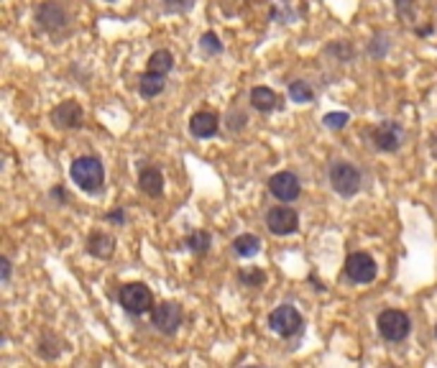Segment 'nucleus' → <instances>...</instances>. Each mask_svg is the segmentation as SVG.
Listing matches in <instances>:
<instances>
[{
	"instance_id": "dca6fc26",
	"label": "nucleus",
	"mask_w": 437,
	"mask_h": 368,
	"mask_svg": "<svg viewBox=\"0 0 437 368\" xmlns=\"http://www.w3.org/2000/svg\"><path fill=\"white\" fill-rule=\"evenodd\" d=\"M164 88H167V77L164 74H154V72H146L141 77V85H138V93L143 97H156V95H162Z\"/></svg>"
},
{
	"instance_id": "5701e85b",
	"label": "nucleus",
	"mask_w": 437,
	"mask_h": 368,
	"mask_svg": "<svg viewBox=\"0 0 437 368\" xmlns=\"http://www.w3.org/2000/svg\"><path fill=\"white\" fill-rule=\"evenodd\" d=\"M350 121L348 113H328L323 118L325 128H330V131H340V128H345V123Z\"/></svg>"
},
{
	"instance_id": "2eb2a0df",
	"label": "nucleus",
	"mask_w": 437,
	"mask_h": 368,
	"mask_svg": "<svg viewBox=\"0 0 437 368\" xmlns=\"http://www.w3.org/2000/svg\"><path fill=\"white\" fill-rule=\"evenodd\" d=\"M138 187H141V192L148 194V197H162V192H164L162 172L154 167H146L141 174H138Z\"/></svg>"
},
{
	"instance_id": "4468645a",
	"label": "nucleus",
	"mask_w": 437,
	"mask_h": 368,
	"mask_svg": "<svg viewBox=\"0 0 437 368\" xmlns=\"http://www.w3.org/2000/svg\"><path fill=\"white\" fill-rule=\"evenodd\" d=\"M88 254L95 256V259H110L115 254V238L97 230L88 238Z\"/></svg>"
},
{
	"instance_id": "bb28decb",
	"label": "nucleus",
	"mask_w": 437,
	"mask_h": 368,
	"mask_svg": "<svg viewBox=\"0 0 437 368\" xmlns=\"http://www.w3.org/2000/svg\"><path fill=\"white\" fill-rule=\"evenodd\" d=\"M108 220H118V222H123V213L118 210V213H110L108 215Z\"/></svg>"
},
{
	"instance_id": "393cba45",
	"label": "nucleus",
	"mask_w": 437,
	"mask_h": 368,
	"mask_svg": "<svg viewBox=\"0 0 437 368\" xmlns=\"http://www.w3.org/2000/svg\"><path fill=\"white\" fill-rule=\"evenodd\" d=\"M263 279H266V276H263V271H243V274H241V281H246V284H253V287H258Z\"/></svg>"
},
{
	"instance_id": "9b49d317",
	"label": "nucleus",
	"mask_w": 437,
	"mask_h": 368,
	"mask_svg": "<svg viewBox=\"0 0 437 368\" xmlns=\"http://www.w3.org/2000/svg\"><path fill=\"white\" fill-rule=\"evenodd\" d=\"M36 20H39V26L44 28V31L56 34V31H61V28L67 26V11H64L59 3L49 0V3H44V6L36 11Z\"/></svg>"
},
{
	"instance_id": "f8f14e48",
	"label": "nucleus",
	"mask_w": 437,
	"mask_h": 368,
	"mask_svg": "<svg viewBox=\"0 0 437 368\" xmlns=\"http://www.w3.org/2000/svg\"><path fill=\"white\" fill-rule=\"evenodd\" d=\"M52 121L56 128H64V131H72V128H80L85 121V113H82V105L74 100H64L61 105H56L52 110Z\"/></svg>"
},
{
	"instance_id": "aec40b11",
	"label": "nucleus",
	"mask_w": 437,
	"mask_h": 368,
	"mask_svg": "<svg viewBox=\"0 0 437 368\" xmlns=\"http://www.w3.org/2000/svg\"><path fill=\"white\" fill-rule=\"evenodd\" d=\"M187 248L192 251V254H197V256L208 254V251H210V233H205V230H195V233H189Z\"/></svg>"
},
{
	"instance_id": "a211bd4d",
	"label": "nucleus",
	"mask_w": 437,
	"mask_h": 368,
	"mask_svg": "<svg viewBox=\"0 0 437 368\" xmlns=\"http://www.w3.org/2000/svg\"><path fill=\"white\" fill-rule=\"evenodd\" d=\"M251 105L261 113H271L276 107V93L271 88H253L251 90Z\"/></svg>"
},
{
	"instance_id": "0eeeda50",
	"label": "nucleus",
	"mask_w": 437,
	"mask_h": 368,
	"mask_svg": "<svg viewBox=\"0 0 437 368\" xmlns=\"http://www.w3.org/2000/svg\"><path fill=\"white\" fill-rule=\"evenodd\" d=\"M182 307L176 304V302H162V304H156L151 309V322H154V328L164 335H174L176 328L182 325Z\"/></svg>"
},
{
	"instance_id": "f3484780",
	"label": "nucleus",
	"mask_w": 437,
	"mask_h": 368,
	"mask_svg": "<svg viewBox=\"0 0 437 368\" xmlns=\"http://www.w3.org/2000/svg\"><path fill=\"white\" fill-rule=\"evenodd\" d=\"M172 69H174V57H172V52H167V49H159V52H154L148 57V72L164 74V77H167Z\"/></svg>"
},
{
	"instance_id": "1a4fd4ad",
	"label": "nucleus",
	"mask_w": 437,
	"mask_h": 368,
	"mask_svg": "<svg viewBox=\"0 0 437 368\" xmlns=\"http://www.w3.org/2000/svg\"><path fill=\"white\" fill-rule=\"evenodd\" d=\"M269 192L274 194L276 200L292 202L302 192V182H299V177L294 172H276L269 179Z\"/></svg>"
},
{
	"instance_id": "ddd939ff",
	"label": "nucleus",
	"mask_w": 437,
	"mask_h": 368,
	"mask_svg": "<svg viewBox=\"0 0 437 368\" xmlns=\"http://www.w3.org/2000/svg\"><path fill=\"white\" fill-rule=\"evenodd\" d=\"M217 128H220V118L212 110H200L189 118V131L197 138H212L217 133Z\"/></svg>"
},
{
	"instance_id": "6ab92c4d",
	"label": "nucleus",
	"mask_w": 437,
	"mask_h": 368,
	"mask_svg": "<svg viewBox=\"0 0 437 368\" xmlns=\"http://www.w3.org/2000/svg\"><path fill=\"white\" fill-rule=\"evenodd\" d=\"M233 248H236V254L243 256V259H253L258 251H261V241H258V235H238L236 241H233Z\"/></svg>"
},
{
	"instance_id": "20e7f679",
	"label": "nucleus",
	"mask_w": 437,
	"mask_h": 368,
	"mask_svg": "<svg viewBox=\"0 0 437 368\" xmlns=\"http://www.w3.org/2000/svg\"><path fill=\"white\" fill-rule=\"evenodd\" d=\"M330 184L340 197H353L361 189V172L348 161H337L330 167Z\"/></svg>"
},
{
	"instance_id": "7ed1b4c3",
	"label": "nucleus",
	"mask_w": 437,
	"mask_h": 368,
	"mask_svg": "<svg viewBox=\"0 0 437 368\" xmlns=\"http://www.w3.org/2000/svg\"><path fill=\"white\" fill-rule=\"evenodd\" d=\"M376 328L381 333L383 340L389 343H402L407 335L412 333V320L402 309H383L376 317Z\"/></svg>"
},
{
	"instance_id": "c85d7f7f",
	"label": "nucleus",
	"mask_w": 437,
	"mask_h": 368,
	"mask_svg": "<svg viewBox=\"0 0 437 368\" xmlns=\"http://www.w3.org/2000/svg\"><path fill=\"white\" fill-rule=\"evenodd\" d=\"M108 3H113V0H108Z\"/></svg>"
},
{
	"instance_id": "f257e3e1",
	"label": "nucleus",
	"mask_w": 437,
	"mask_h": 368,
	"mask_svg": "<svg viewBox=\"0 0 437 368\" xmlns=\"http://www.w3.org/2000/svg\"><path fill=\"white\" fill-rule=\"evenodd\" d=\"M69 174H72L74 184H77L82 192L95 194V192H100L102 184H105V169H102L100 159H95V156H80V159H74Z\"/></svg>"
},
{
	"instance_id": "412c9836",
	"label": "nucleus",
	"mask_w": 437,
	"mask_h": 368,
	"mask_svg": "<svg viewBox=\"0 0 437 368\" xmlns=\"http://www.w3.org/2000/svg\"><path fill=\"white\" fill-rule=\"evenodd\" d=\"M312 97H315V93H312V88L304 80H294L289 85V100L292 102H310Z\"/></svg>"
},
{
	"instance_id": "423d86ee",
	"label": "nucleus",
	"mask_w": 437,
	"mask_h": 368,
	"mask_svg": "<svg viewBox=\"0 0 437 368\" xmlns=\"http://www.w3.org/2000/svg\"><path fill=\"white\" fill-rule=\"evenodd\" d=\"M378 268H376V261L371 259L369 254L364 251H358V254H350L345 259V276L350 281H356V284H371V281L376 279Z\"/></svg>"
},
{
	"instance_id": "cd10ccee",
	"label": "nucleus",
	"mask_w": 437,
	"mask_h": 368,
	"mask_svg": "<svg viewBox=\"0 0 437 368\" xmlns=\"http://www.w3.org/2000/svg\"><path fill=\"white\" fill-rule=\"evenodd\" d=\"M435 335H437V325H435Z\"/></svg>"
},
{
	"instance_id": "f03ea898",
	"label": "nucleus",
	"mask_w": 437,
	"mask_h": 368,
	"mask_svg": "<svg viewBox=\"0 0 437 368\" xmlns=\"http://www.w3.org/2000/svg\"><path fill=\"white\" fill-rule=\"evenodd\" d=\"M118 302H121V307L126 309L128 315H146L154 309V295H151V289L141 281H133V284H126L121 289V295H118Z\"/></svg>"
},
{
	"instance_id": "a878e982",
	"label": "nucleus",
	"mask_w": 437,
	"mask_h": 368,
	"mask_svg": "<svg viewBox=\"0 0 437 368\" xmlns=\"http://www.w3.org/2000/svg\"><path fill=\"white\" fill-rule=\"evenodd\" d=\"M0 268H3V284H8V279H11V261L0 259Z\"/></svg>"
},
{
	"instance_id": "4be33fe9",
	"label": "nucleus",
	"mask_w": 437,
	"mask_h": 368,
	"mask_svg": "<svg viewBox=\"0 0 437 368\" xmlns=\"http://www.w3.org/2000/svg\"><path fill=\"white\" fill-rule=\"evenodd\" d=\"M200 49L205 54H220L222 52V44H220V39H217V36L210 31V34H205L200 39Z\"/></svg>"
},
{
	"instance_id": "6e6552de",
	"label": "nucleus",
	"mask_w": 437,
	"mask_h": 368,
	"mask_svg": "<svg viewBox=\"0 0 437 368\" xmlns=\"http://www.w3.org/2000/svg\"><path fill=\"white\" fill-rule=\"evenodd\" d=\"M371 141H373V146L378 151H399V146H402L404 141V131L399 123L383 121L371 131Z\"/></svg>"
},
{
	"instance_id": "39448f33",
	"label": "nucleus",
	"mask_w": 437,
	"mask_h": 368,
	"mask_svg": "<svg viewBox=\"0 0 437 368\" xmlns=\"http://www.w3.org/2000/svg\"><path fill=\"white\" fill-rule=\"evenodd\" d=\"M302 315L297 312V307L292 304H282V307H276L274 312L269 315V328L274 330L276 335H282V338H292L302 330Z\"/></svg>"
},
{
	"instance_id": "9d476101",
	"label": "nucleus",
	"mask_w": 437,
	"mask_h": 368,
	"mask_svg": "<svg viewBox=\"0 0 437 368\" xmlns=\"http://www.w3.org/2000/svg\"><path fill=\"white\" fill-rule=\"evenodd\" d=\"M266 225L274 235H292L299 228V215L292 208L282 205V208H271L266 215Z\"/></svg>"
},
{
	"instance_id": "b1692460",
	"label": "nucleus",
	"mask_w": 437,
	"mask_h": 368,
	"mask_svg": "<svg viewBox=\"0 0 437 368\" xmlns=\"http://www.w3.org/2000/svg\"><path fill=\"white\" fill-rule=\"evenodd\" d=\"M192 6H195V0H164V8L169 13H187Z\"/></svg>"
}]
</instances>
